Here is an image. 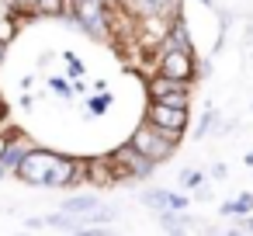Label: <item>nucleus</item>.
<instances>
[{
    "label": "nucleus",
    "mask_w": 253,
    "mask_h": 236,
    "mask_svg": "<svg viewBox=\"0 0 253 236\" xmlns=\"http://www.w3.org/2000/svg\"><path fill=\"white\" fill-rule=\"evenodd\" d=\"M122 7L132 18H146V14H163V18H177L184 14V0H122Z\"/></svg>",
    "instance_id": "6e6552de"
},
{
    "label": "nucleus",
    "mask_w": 253,
    "mask_h": 236,
    "mask_svg": "<svg viewBox=\"0 0 253 236\" xmlns=\"http://www.w3.org/2000/svg\"><path fill=\"white\" fill-rule=\"evenodd\" d=\"M49 87H52L59 97H66V101L73 97V84H70V80H56V77H52V80H49Z\"/></svg>",
    "instance_id": "aec40b11"
},
{
    "label": "nucleus",
    "mask_w": 253,
    "mask_h": 236,
    "mask_svg": "<svg viewBox=\"0 0 253 236\" xmlns=\"http://www.w3.org/2000/svg\"><path fill=\"white\" fill-rule=\"evenodd\" d=\"M156 73L180 77V80H198V59H194V52H187V49L160 46V52H156Z\"/></svg>",
    "instance_id": "423d86ee"
},
{
    "label": "nucleus",
    "mask_w": 253,
    "mask_h": 236,
    "mask_svg": "<svg viewBox=\"0 0 253 236\" xmlns=\"http://www.w3.org/2000/svg\"><path fill=\"white\" fill-rule=\"evenodd\" d=\"M4 122H7V101L0 97V125H4Z\"/></svg>",
    "instance_id": "c85d7f7f"
},
{
    "label": "nucleus",
    "mask_w": 253,
    "mask_h": 236,
    "mask_svg": "<svg viewBox=\"0 0 253 236\" xmlns=\"http://www.w3.org/2000/svg\"><path fill=\"white\" fill-rule=\"evenodd\" d=\"M211 77V59H201L198 63V80H208Z\"/></svg>",
    "instance_id": "5701e85b"
},
{
    "label": "nucleus",
    "mask_w": 253,
    "mask_h": 236,
    "mask_svg": "<svg viewBox=\"0 0 253 236\" xmlns=\"http://www.w3.org/2000/svg\"><path fill=\"white\" fill-rule=\"evenodd\" d=\"M180 184L194 191V188H201V184H205V174H201V170H180Z\"/></svg>",
    "instance_id": "6ab92c4d"
},
{
    "label": "nucleus",
    "mask_w": 253,
    "mask_h": 236,
    "mask_svg": "<svg viewBox=\"0 0 253 236\" xmlns=\"http://www.w3.org/2000/svg\"><path fill=\"white\" fill-rule=\"evenodd\" d=\"M56 160H59V153H56V149L32 146V149L25 153V160L18 163L14 177H18L21 184H28V188H45V181H49V174H52Z\"/></svg>",
    "instance_id": "20e7f679"
},
{
    "label": "nucleus",
    "mask_w": 253,
    "mask_h": 236,
    "mask_svg": "<svg viewBox=\"0 0 253 236\" xmlns=\"http://www.w3.org/2000/svg\"><path fill=\"white\" fill-rule=\"evenodd\" d=\"M225 174H229V170H225V163H215V167L208 170V177H215V181H222Z\"/></svg>",
    "instance_id": "393cba45"
},
{
    "label": "nucleus",
    "mask_w": 253,
    "mask_h": 236,
    "mask_svg": "<svg viewBox=\"0 0 253 236\" xmlns=\"http://www.w3.org/2000/svg\"><path fill=\"white\" fill-rule=\"evenodd\" d=\"M108 108H111V91H94V94L87 97V115H90V118L108 115Z\"/></svg>",
    "instance_id": "f3484780"
},
{
    "label": "nucleus",
    "mask_w": 253,
    "mask_h": 236,
    "mask_svg": "<svg viewBox=\"0 0 253 236\" xmlns=\"http://www.w3.org/2000/svg\"><path fill=\"white\" fill-rule=\"evenodd\" d=\"M156 222H160L163 233H187V229H194V222L184 215V208H160Z\"/></svg>",
    "instance_id": "9b49d317"
},
{
    "label": "nucleus",
    "mask_w": 253,
    "mask_h": 236,
    "mask_svg": "<svg viewBox=\"0 0 253 236\" xmlns=\"http://www.w3.org/2000/svg\"><path fill=\"white\" fill-rule=\"evenodd\" d=\"M194 84L198 80H180V77H167V73L153 70L146 77V97L160 101V97H170V94H194Z\"/></svg>",
    "instance_id": "0eeeda50"
},
{
    "label": "nucleus",
    "mask_w": 253,
    "mask_h": 236,
    "mask_svg": "<svg viewBox=\"0 0 253 236\" xmlns=\"http://www.w3.org/2000/svg\"><path fill=\"white\" fill-rule=\"evenodd\" d=\"M59 56H63L66 70H70V73H66V80H84V77H87V66H84V63H80V59H77V56L70 52V49H63Z\"/></svg>",
    "instance_id": "a211bd4d"
},
{
    "label": "nucleus",
    "mask_w": 253,
    "mask_h": 236,
    "mask_svg": "<svg viewBox=\"0 0 253 236\" xmlns=\"http://www.w3.org/2000/svg\"><path fill=\"white\" fill-rule=\"evenodd\" d=\"M21 108H25V111H28V108H35V97H32V94H28V91H25V94H21Z\"/></svg>",
    "instance_id": "bb28decb"
},
{
    "label": "nucleus",
    "mask_w": 253,
    "mask_h": 236,
    "mask_svg": "<svg viewBox=\"0 0 253 236\" xmlns=\"http://www.w3.org/2000/svg\"><path fill=\"white\" fill-rule=\"evenodd\" d=\"M218 212H222V215H250V212H253V194H250V191H243L239 198L222 201V205H218Z\"/></svg>",
    "instance_id": "dca6fc26"
},
{
    "label": "nucleus",
    "mask_w": 253,
    "mask_h": 236,
    "mask_svg": "<svg viewBox=\"0 0 253 236\" xmlns=\"http://www.w3.org/2000/svg\"><path fill=\"white\" fill-rule=\"evenodd\" d=\"M35 142L25 136V132H18L14 139H11V146H7V153L0 156V177H14V170H18V163L25 160V153L32 149Z\"/></svg>",
    "instance_id": "1a4fd4ad"
},
{
    "label": "nucleus",
    "mask_w": 253,
    "mask_h": 236,
    "mask_svg": "<svg viewBox=\"0 0 253 236\" xmlns=\"http://www.w3.org/2000/svg\"><path fill=\"white\" fill-rule=\"evenodd\" d=\"M108 160L115 163V174H118V181H146V177H153L156 174V160H149L142 149H135L132 142H122L118 149H111L108 153Z\"/></svg>",
    "instance_id": "7ed1b4c3"
},
{
    "label": "nucleus",
    "mask_w": 253,
    "mask_h": 236,
    "mask_svg": "<svg viewBox=\"0 0 253 236\" xmlns=\"http://www.w3.org/2000/svg\"><path fill=\"white\" fill-rule=\"evenodd\" d=\"M7 49H11L7 35H0V66H4V59H7Z\"/></svg>",
    "instance_id": "a878e982"
},
{
    "label": "nucleus",
    "mask_w": 253,
    "mask_h": 236,
    "mask_svg": "<svg viewBox=\"0 0 253 236\" xmlns=\"http://www.w3.org/2000/svg\"><path fill=\"white\" fill-rule=\"evenodd\" d=\"M194 201H211V188H208V184L194 188Z\"/></svg>",
    "instance_id": "b1692460"
},
{
    "label": "nucleus",
    "mask_w": 253,
    "mask_h": 236,
    "mask_svg": "<svg viewBox=\"0 0 253 236\" xmlns=\"http://www.w3.org/2000/svg\"><path fill=\"white\" fill-rule=\"evenodd\" d=\"M28 229H45V219H25Z\"/></svg>",
    "instance_id": "cd10ccee"
},
{
    "label": "nucleus",
    "mask_w": 253,
    "mask_h": 236,
    "mask_svg": "<svg viewBox=\"0 0 253 236\" xmlns=\"http://www.w3.org/2000/svg\"><path fill=\"white\" fill-rule=\"evenodd\" d=\"M128 142L135 146V149H142L149 160H156V163H167V160H173V153H177V139H170L163 129H156L153 122H139L135 129H132V136H128Z\"/></svg>",
    "instance_id": "f03ea898"
},
{
    "label": "nucleus",
    "mask_w": 253,
    "mask_h": 236,
    "mask_svg": "<svg viewBox=\"0 0 253 236\" xmlns=\"http://www.w3.org/2000/svg\"><path fill=\"white\" fill-rule=\"evenodd\" d=\"M101 205V198L97 194H66L63 198V212H70V215H87V212H94Z\"/></svg>",
    "instance_id": "ddd939ff"
},
{
    "label": "nucleus",
    "mask_w": 253,
    "mask_h": 236,
    "mask_svg": "<svg viewBox=\"0 0 253 236\" xmlns=\"http://www.w3.org/2000/svg\"><path fill=\"white\" fill-rule=\"evenodd\" d=\"M73 25L94 39V42H108L115 39V4H104V0H73V11H70Z\"/></svg>",
    "instance_id": "f257e3e1"
},
{
    "label": "nucleus",
    "mask_w": 253,
    "mask_h": 236,
    "mask_svg": "<svg viewBox=\"0 0 253 236\" xmlns=\"http://www.w3.org/2000/svg\"><path fill=\"white\" fill-rule=\"evenodd\" d=\"M198 4H205V7H211V11H215V0H198Z\"/></svg>",
    "instance_id": "7c9ffc66"
},
{
    "label": "nucleus",
    "mask_w": 253,
    "mask_h": 236,
    "mask_svg": "<svg viewBox=\"0 0 253 236\" xmlns=\"http://www.w3.org/2000/svg\"><path fill=\"white\" fill-rule=\"evenodd\" d=\"M118 4H122V0H118Z\"/></svg>",
    "instance_id": "2f4dec72"
},
{
    "label": "nucleus",
    "mask_w": 253,
    "mask_h": 236,
    "mask_svg": "<svg viewBox=\"0 0 253 236\" xmlns=\"http://www.w3.org/2000/svg\"><path fill=\"white\" fill-rule=\"evenodd\" d=\"M170 188H149V191H142L139 194V201L146 205V208H153V212H160V208H170Z\"/></svg>",
    "instance_id": "2eb2a0df"
},
{
    "label": "nucleus",
    "mask_w": 253,
    "mask_h": 236,
    "mask_svg": "<svg viewBox=\"0 0 253 236\" xmlns=\"http://www.w3.org/2000/svg\"><path fill=\"white\" fill-rule=\"evenodd\" d=\"M218 118H222V115H218V111H215V108L208 104V108H205V115L198 118V125H194V132H191V139H194V142H201V139H208V136L215 132V122H218Z\"/></svg>",
    "instance_id": "4468645a"
},
{
    "label": "nucleus",
    "mask_w": 253,
    "mask_h": 236,
    "mask_svg": "<svg viewBox=\"0 0 253 236\" xmlns=\"http://www.w3.org/2000/svg\"><path fill=\"white\" fill-rule=\"evenodd\" d=\"M146 122H153L170 139L180 142L184 132H187V125H191V108H177V104H167V101H149L146 104Z\"/></svg>",
    "instance_id": "39448f33"
},
{
    "label": "nucleus",
    "mask_w": 253,
    "mask_h": 236,
    "mask_svg": "<svg viewBox=\"0 0 253 236\" xmlns=\"http://www.w3.org/2000/svg\"><path fill=\"white\" fill-rule=\"evenodd\" d=\"M18 132H21V129H4V132H0V156L7 153V146H11V139H14Z\"/></svg>",
    "instance_id": "412c9836"
},
{
    "label": "nucleus",
    "mask_w": 253,
    "mask_h": 236,
    "mask_svg": "<svg viewBox=\"0 0 253 236\" xmlns=\"http://www.w3.org/2000/svg\"><path fill=\"white\" fill-rule=\"evenodd\" d=\"M163 46H173V49H187V52H194V39H191V28H187V18H184V14L173 18L170 35H167Z\"/></svg>",
    "instance_id": "f8f14e48"
},
{
    "label": "nucleus",
    "mask_w": 253,
    "mask_h": 236,
    "mask_svg": "<svg viewBox=\"0 0 253 236\" xmlns=\"http://www.w3.org/2000/svg\"><path fill=\"white\" fill-rule=\"evenodd\" d=\"M243 163H246V167H253V149H250V153L243 156Z\"/></svg>",
    "instance_id": "c756f323"
},
{
    "label": "nucleus",
    "mask_w": 253,
    "mask_h": 236,
    "mask_svg": "<svg viewBox=\"0 0 253 236\" xmlns=\"http://www.w3.org/2000/svg\"><path fill=\"white\" fill-rule=\"evenodd\" d=\"M87 184H94V188H115L118 184L115 163L108 156H90L87 160Z\"/></svg>",
    "instance_id": "9d476101"
},
{
    "label": "nucleus",
    "mask_w": 253,
    "mask_h": 236,
    "mask_svg": "<svg viewBox=\"0 0 253 236\" xmlns=\"http://www.w3.org/2000/svg\"><path fill=\"white\" fill-rule=\"evenodd\" d=\"M187 205H191V198H187V194H177V191L170 194V208H184V212H187Z\"/></svg>",
    "instance_id": "4be33fe9"
}]
</instances>
